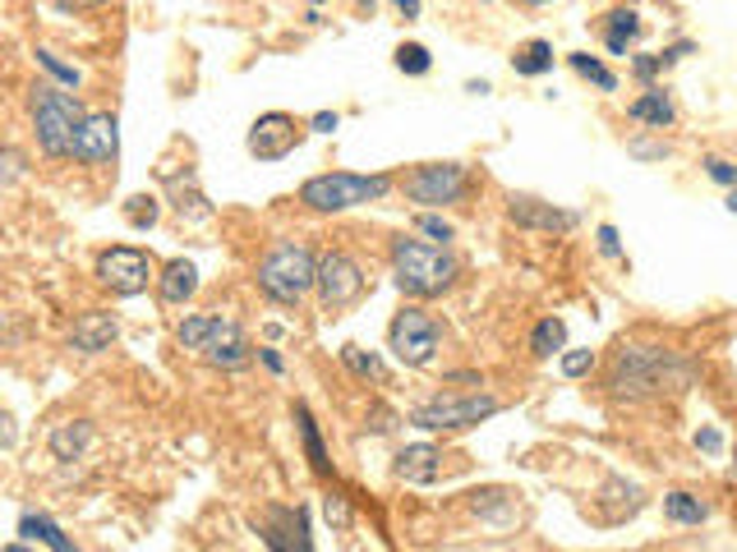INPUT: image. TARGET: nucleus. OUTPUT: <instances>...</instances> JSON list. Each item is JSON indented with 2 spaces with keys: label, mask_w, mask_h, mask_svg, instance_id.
Returning <instances> with one entry per match:
<instances>
[{
  "label": "nucleus",
  "mask_w": 737,
  "mask_h": 552,
  "mask_svg": "<svg viewBox=\"0 0 737 552\" xmlns=\"http://www.w3.org/2000/svg\"><path fill=\"white\" fill-rule=\"evenodd\" d=\"M19 438V428H14V415L10 410H0V451H10Z\"/></svg>",
  "instance_id": "obj_39"
},
{
  "label": "nucleus",
  "mask_w": 737,
  "mask_h": 552,
  "mask_svg": "<svg viewBox=\"0 0 737 552\" xmlns=\"http://www.w3.org/2000/svg\"><path fill=\"white\" fill-rule=\"evenodd\" d=\"M498 410H503L498 396H434V401L411 410V423L428 428V433H461V428L494 419Z\"/></svg>",
  "instance_id": "obj_7"
},
{
  "label": "nucleus",
  "mask_w": 737,
  "mask_h": 552,
  "mask_svg": "<svg viewBox=\"0 0 737 552\" xmlns=\"http://www.w3.org/2000/svg\"><path fill=\"white\" fill-rule=\"evenodd\" d=\"M175 341H180V350L199 355L203 364L222 368V374H240V368H250L259 359L244 327L235 318H218V314H190L175 327Z\"/></svg>",
  "instance_id": "obj_2"
},
{
  "label": "nucleus",
  "mask_w": 737,
  "mask_h": 552,
  "mask_svg": "<svg viewBox=\"0 0 737 552\" xmlns=\"http://www.w3.org/2000/svg\"><path fill=\"white\" fill-rule=\"evenodd\" d=\"M295 428H300V442H304V456H310V466H314V474H332V456H327V447H323V433H319V419H314V410L310 406H295Z\"/></svg>",
  "instance_id": "obj_20"
},
{
  "label": "nucleus",
  "mask_w": 737,
  "mask_h": 552,
  "mask_svg": "<svg viewBox=\"0 0 737 552\" xmlns=\"http://www.w3.org/2000/svg\"><path fill=\"white\" fill-rule=\"evenodd\" d=\"M700 166H705V175H710L715 184H724V190H737V166H733V162H724V157H705Z\"/></svg>",
  "instance_id": "obj_32"
},
{
  "label": "nucleus",
  "mask_w": 737,
  "mask_h": 552,
  "mask_svg": "<svg viewBox=\"0 0 737 552\" xmlns=\"http://www.w3.org/2000/svg\"><path fill=\"white\" fill-rule=\"evenodd\" d=\"M254 282H259V290H263L272 304H286V309H291V304H300L304 295L314 290V282H319V258L304 249L300 239H276L272 249L263 254Z\"/></svg>",
  "instance_id": "obj_5"
},
{
  "label": "nucleus",
  "mask_w": 737,
  "mask_h": 552,
  "mask_svg": "<svg viewBox=\"0 0 737 552\" xmlns=\"http://www.w3.org/2000/svg\"><path fill=\"white\" fill-rule=\"evenodd\" d=\"M640 38V14L636 10H613L608 14V28H604V42L613 55H627V42Z\"/></svg>",
  "instance_id": "obj_23"
},
{
  "label": "nucleus",
  "mask_w": 737,
  "mask_h": 552,
  "mask_svg": "<svg viewBox=\"0 0 737 552\" xmlns=\"http://www.w3.org/2000/svg\"><path fill=\"white\" fill-rule=\"evenodd\" d=\"M38 65H42L47 74H55V79L65 83V88H79V83H83V74H79L74 65H65V60H60L55 51H47V47H38Z\"/></svg>",
  "instance_id": "obj_30"
},
{
  "label": "nucleus",
  "mask_w": 737,
  "mask_h": 552,
  "mask_svg": "<svg viewBox=\"0 0 737 552\" xmlns=\"http://www.w3.org/2000/svg\"><path fill=\"white\" fill-rule=\"evenodd\" d=\"M438 341H443V331H438L434 314L415 309V304H406V309L396 314L392 327H387V350L396 355V364H406V368H428V364H434Z\"/></svg>",
  "instance_id": "obj_8"
},
{
  "label": "nucleus",
  "mask_w": 737,
  "mask_h": 552,
  "mask_svg": "<svg viewBox=\"0 0 737 552\" xmlns=\"http://www.w3.org/2000/svg\"><path fill=\"white\" fill-rule=\"evenodd\" d=\"M83 102L79 92H65L55 83H33L28 88V120H33V134H38V147L47 157H70V143H74V130L83 120Z\"/></svg>",
  "instance_id": "obj_4"
},
{
  "label": "nucleus",
  "mask_w": 737,
  "mask_h": 552,
  "mask_svg": "<svg viewBox=\"0 0 737 552\" xmlns=\"http://www.w3.org/2000/svg\"><path fill=\"white\" fill-rule=\"evenodd\" d=\"M512 70L516 74H526V79H539L553 70V47L548 42H526L516 55H512Z\"/></svg>",
  "instance_id": "obj_26"
},
{
  "label": "nucleus",
  "mask_w": 737,
  "mask_h": 552,
  "mask_svg": "<svg viewBox=\"0 0 737 552\" xmlns=\"http://www.w3.org/2000/svg\"><path fill=\"white\" fill-rule=\"evenodd\" d=\"M6 552H33V543H10Z\"/></svg>",
  "instance_id": "obj_44"
},
{
  "label": "nucleus",
  "mask_w": 737,
  "mask_h": 552,
  "mask_svg": "<svg viewBox=\"0 0 737 552\" xmlns=\"http://www.w3.org/2000/svg\"><path fill=\"white\" fill-rule=\"evenodd\" d=\"M304 139V125L295 115H286V111H267V115H259L254 120V130H250V157H259V162H282L286 152H295V143Z\"/></svg>",
  "instance_id": "obj_14"
},
{
  "label": "nucleus",
  "mask_w": 737,
  "mask_h": 552,
  "mask_svg": "<svg viewBox=\"0 0 737 552\" xmlns=\"http://www.w3.org/2000/svg\"><path fill=\"white\" fill-rule=\"evenodd\" d=\"M387 194H392V175H355V171H327L300 184V203L310 212H351Z\"/></svg>",
  "instance_id": "obj_6"
},
{
  "label": "nucleus",
  "mask_w": 737,
  "mask_h": 552,
  "mask_svg": "<svg viewBox=\"0 0 737 552\" xmlns=\"http://www.w3.org/2000/svg\"><path fill=\"white\" fill-rule=\"evenodd\" d=\"M632 152H636V157H664L668 147H664V143H640V139H636V143H632Z\"/></svg>",
  "instance_id": "obj_42"
},
{
  "label": "nucleus",
  "mask_w": 737,
  "mask_h": 552,
  "mask_svg": "<svg viewBox=\"0 0 737 552\" xmlns=\"http://www.w3.org/2000/svg\"><path fill=\"white\" fill-rule=\"evenodd\" d=\"M259 359H263V368H267V374H276V378H282V374H286V359H282V355H276L272 346H259Z\"/></svg>",
  "instance_id": "obj_41"
},
{
  "label": "nucleus",
  "mask_w": 737,
  "mask_h": 552,
  "mask_svg": "<svg viewBox=\"0 0 737 552\" xmlns=\"http://www.w3.org/2000/svg\"><path fill=\"white\" fill-rule=\"evenodd\" d=\"M342 359L355 368L360 378H378V382H383V359H378V355H364L360 346H346V350H342Z\"/></svg>",
  "instance_id": "obj_31"
},
{
  "label": "nucleus",
  "mask_w": 737,
  "mask_h": 552,
  "mask_svg": "<svg viewBox=\"0 0 737 552\" xmlns=\"http://www.w3.org/2000/svg\"><path fill=\"white\" fill-rule=\"evenodd\" d=\"M438 460L443 451L438 447H428V442H415V447H402L396 451V479H406V483H434L438 479Z\"/></svg>",
  "instance_id": "obj_17"
},
{
  "label": "nucleus",
  "mask_w": 737,
  "mask_h": 552,
  "mask_svg": "<svg viewBox=\"0 0 737 552\" xmlns=\"http://www.w3.org/2000/svg\"><path fill=\"white\" fill-rule=\"evenodd\" d=\"M428 65H434V55H428L420 42H406V47H396V70L402 74H428Z\"/></svg>",
  "instance_id": "obj_29"
},
{
  "label": "nucleus",
  "mask_w": 737,
  "mask_h": 552,
  "mask_svg": "<svg viewBox=\"0 0 737 552\" xmlns=\"http://www.w3.org/2000/svg\"><path fill=\"white\" fill-rule=\"evenodd\" d=\"M664 515L673 520V525H700V520L710 515V507L678 488V493H664Z\"/></svg>",
  "instance_id": "obj_25"
},
{
  "label": "nucleus",
  "mask_w": 737,
  "mask_h": 552,
  "mask_svg": "<svg viewBox=\"0 0 737 552\" xmlns=\"http://www.w3.org/2000/svg\"><path fill=\"white\" fill-rule=\"evenodd\" d=\"M659 70H664V55H636V79L650 83Z\"/></svg>",
  "instance_id": "obj_38"
},
{
  "label": "nucleus",
  "mask_w": 737,
  "mask_h": 552,
  "mask_svg": "<svg viewBox=\"0 0 737 552\" xmlns=\"http://www.w3.org/2000/svg\"><path fill=\"white\" fill-rule=\"evenodd\" d=\"M396 10H402L406 19H420V0H396Z\"/></svg>",
  "instance_id": "obj_43"
},
{
  "label": "nucleus",
  "mask_w": 737,
  "mask_h": 552,
  "mask_svg": "<svg viewBox=\"0 0 737 552\" xmlns=\"http://www.w3.org/2000/svg\"><path fill=\"white\" fill-rule=\"evenodd\" d=\"M590 368H595V350H567L563 355V374L567 378H586Z\"/></svg>",
  "instance_id": "obj_33"
},
{
  "label": "nucleus",
  "mask_w": 737,
  "mask_h": 552,
  "mask_svg": "<svg viewBox=\"0 0 737 552\" xmlns=\"http://www.w3.org/2000/svg\"><path fill=\"white\" fill-rule=\"evenodd\" d=\"M194 290H199V267H194V263L175 258V263L162 267V276H158V295H162V304H190Z\"/></svg>",
  "instance_id": "obj_19"
},
{
  "label": "nucleus",
  "mask_w": 737,
  "mask_h": 552,
  "mask_svg": "<svg viewBox=\"0 0 737 552\" xmlns=\"http://www.w3.org/2000/svg\"><path fill=\"white\" fill-rule=\"evenodd\" d=\"M420 231L428 235V239H438V244H447L456 231H452V222H443V217H434V212H424L420 217Z\"/></svg>",
  "instance_id": "obj_34"
},
{
  "label": "nucleus",
  "mask_w": 737,
  "mask_h": 552,
  "mask_svg": "<svg viewBox=\"0 0 737 552\" xmlns=\"http://www.w3.org/2000/svg\"><path fill=\"white\" fill-rule=\"evenodd\" d=\"M70 157L83 166H111L120 157V120L111 111H88L74 130Z\"/></svg>",
  "instance_id": "obj_12"
},
{
  "label": "nucleus",
  "mask_w": 737,
  "mask_h": 552,
  "mask_svg": "<svg viewBox=\"0 0 737 552\" xmlns=\"http://www.w3.org/2000/svg\"><path fill=\"white\" fill-rule=\"evenodd\" d=\"M88 447H92V423L88 419H70L51 433V456L55 460H79Z\"/></svg>",
  "instance_id": "obj_21"
},
{
  "label": "nucleus",
  "mask_w": 737,
  "mask_h": 552,
  "mask_svg": "<svg viewBox=\"0 0 737 552\" xmlns=\"http://www.w3.org/2000/svg\"><path fill=\"white\" fill-rule=\"evenodd\" d=\"M314 6H319V0H314Z\"/></svg>",
  "instance_id": "obj_48"
},
{
  "label": "nucleus",
  "mask_w": 737,
  "mask_h": 552,
  "mask_svg": "<svg viewBox=\"0 0 737 552\" xmlns=\"http://www.w3.org/2000/svg\"><path fill=\"white\" fill-rule=\"evenodd\" d=\"M336 125H342V115H336V111H319V115L310 120V130H314V134H332Z\"/></svg>",
  "instance_id": "obj_40"
},
{
  "label": "nucleus",
  "mask_w": 737,
  "mask_h": 552,
  "mask_svg": "<svg viewBox=\"0 0 737 552\" xmlns=\"http://www.w3.org/2000/svg\"><path fill=\"white\" fill-rule=\"evenodd\" d=\"M471 190V175L461 162H428V166H415L406 175V198L420 203V207H447V203H461Z\"/></svg>",
  "instance_id": "obj_9"
},
{
  "label": "nucleus",
  "mask_w": 737,
  "mask_h": 552,
  "mask_svg": "<svg viewBox=\"0 0 737 552\" xmlns=\"http://www.w3.org/2000/svg\"><path fill=\"white\" fill-rule=\"evenodd\" d=\"M98 282L111 290V295H143L148 282H158L152 276V258L143 249H134V244H115V249L98 254Z\"/></svg>",
  "instance_id": "obj_11"
},
{
  "label": "nucleus",
  "mask_w": 737,
  "mask_h": 552,
  "mask_svg": "<svg viewBox=\"0 0 737 552\" xmlns=\"http://www.w3.org/2000/svg\"><path fill=\"white\" fill-rule=\"evenodd\" d=\"M254 530L267 543V552H314L310 511H304V507H267L254 520Z\"/></svg>",
  "instance_id": "obj_13"
},
{
  "label": "nucleus",
  "mask_w": 737,
  "mask_h": 552,
  "mask_svg": "<svg viewBox=\"0 0 737 552\" xmlns=\"http://www.w3.org/2000/svg\"><path fill=\"white\" fill-rule=\"evenodd\" d=\"M323 507H327V520H332L336 530H351V507H346V498H327Z\"/></svg>",
  "instance_id": "obj_37"
},
{
  "label": "nucleus",
  "mask_w": 737,
  "mask_h": 552,
  "mask_svg": "<svg viewBox=\"0 0 737 552\" xmlns=\"http://www.w3.org/2000/svg\"><path fill=\"white\" fill-rule=\"evenodd\" d=\"M563 346H567V323L563 318H539L535 331H531V350L539 359H548V355H563Z\"/></svg>",
  "instance_id": "obj_24"
},
{
  "label": "nucleus",
  "mask_w": 737,
  "mask_h": 552,
  "mask_svg": "<svg viewBox=\"0 0 737 552\" xmlns=\"http://www.w3.org/2000/svg\"><path fill=\"white\" fill-rule=\"evenodd\" d=\"M567 60H572V70H576L580 79H590L595 88H604V92L618 88V74H613V70L604 65V60H595V55H586V51H572Z\"/></svg>",
  "instance_id": "obj_27"
},
{
  "label": "nucleus",
  "mask_w": 737,
  "mask_h": 552,
  "mask_svg": "<svg viewBox=\"0 0 737 552\" xmlns=\"http://www.w3.org/2000/svg\"><path fill=\"white\" fill-rule=\"evenodd\" d=\"M521 6H553V0H521Z\"/></svg>",
  "instance_id": "obj_47"
},
{
  "label": "nucleus",
  "mask_w": 737,
  "mask_h": 552,
  "mask_svg": "<svg viewBox=\"0 0 737 552\" xmlns=\"http://www.w3.org/2000/svg\"><path fill=\"white\" fill-rule=\"evenodd\" d=\"M19 543H42V548H51V552H79L74 539L60 530L51 515H38V511H23V515H19Z\"/></svg>",
  "instance_id": "obj_18"
},
{
  "label": "nucleus",
  "mask_w": 737,
  "mask_h": 552,
  "mask_svg": "<svg viewBox=\"0 0 737 552\" xmlns=\"http://www.w3.org/2000/svg\"><path fill=\"white\" fill-rule=\"evenodd\" d=\"M115 336H120V323H115L111 314H83V318L74 323V331H70V350H79V355H102V350H111Z\"/></svg>",
  "instance_id": "obj_16"
},
{
  "label": "nucleus",
  "mask_w": 737,
  "mask_h": 552,
  "mask_svg": "<svg viewBox=\"0 0 737 552\" xmlns=\"http://www.w3.org/2000/svg\"><path fill=\"white\" fill-rule=\"evenodd\" d=\"M627 115L640 120V125H655V130H668L673 120H678V111H673V102H668V92H659V88H650L645 98H636L627 106Z\"/></svg>",
  "instance_id": "obj_22"
},
{
  "label": "nucleus",
  "mask_w": 737,
  "mask_h": 552,
  "mask_svg": "<svg viewBox=\"0 0 737 552\" xmlns=\"http://www.w3.org/2000/svg\"><path fill=\"white\" fill-rule=\"evenodd\" d=\"M65 6H102V0H65Z\"/></svg>",
  "instance_id": "obj_45"
},
{
  "label": "nucleus",
  "mask_w": 737,
  "mask_h": 552,
  "mask_svg": "<svg viewBox=\"0 0 737 552\" xmlns=\"http://www.w3.org/2000/svg\"><path fill=\"white\" fill-rule=\"evenodd\" d=\"M696 451H705V456H719L724 451V433H719L715 423H705L700 433H696Z\"/></svg>",
  "instance_id": "obj_35"
},
{
  "label": "nucleus",
  "mask_w": 737,
  "mask_h": 552,
  "mask_svg": "<svg viewBox=\"0 0 737 552\" xmlns=\"http://www.w3.org/2000/svg\"><path fill=\"white\" fill-rule=\"evenodd\" d=\"M691 382V364L664 346H623L608 368L613 401H655L664 391H683Z\"/></svg>",
  "instance_id": "obj_1"
},
{
  "label": "nucleus",
  "mask_w": 737,
  "mask_h": 552,
  "mask_svg": "<svg viewBox=\"0 0 737 552\" xmlns=\"http://www.w3.org/2000/svg\"><path fill=\"white\" fill-rule=\"evenodd\" d=\"M364 286H368V276H364V267H360L351 254L332 249V254L319 258V282H314V290H319V299H323L327 314L351 309V304L364 295Z\"/></svg>",
  "instance_id": "obj_10"
},
{
  "label": "nucleus",
  "mask_w": 737,
  "mask_h": 552,
  "mask_svg": "<svg viewBox=\"0 0 737 552\" xmlns=\"http://www.w3.org/2000/svg\"><path fill=\"white\" fill-rule=\"evenodd\" d=\"M392 282L396 290H406L415 299H434L443 290H452L461 263L443 249V244H424V239H392Z\"/></svg>",
  "instance_id": "obj_3"
},
{
  "label": "nucleus",
  "mask_w": 737,
  "mask_h": 552,
  "mask_svg": "<svg viewBox=\"0 0 737 552\" xmlns=\"http://www.w3.org/2000/svg\"><path fill=\"white\" fill-rule=\"evenodd\" d=\"M728 212H733V217H737V190L728 194Z\"/></svg>",
  "instance_id": "obj_46"
},
{
  "label": "nucleus",
  "mask_w": 737,
  "mask_h": 552,
  "mask_svg": "<svg viewBox=\"0 0 737 552\" xmlns=\"http://www.w3.org/2000/svg\"><path fill=\"white\" fill-rule=\"evenodd\" d=\"M507 212H512L516 226H539V231H572L576 226V212H558L553 203H539V198H526V194H512Z\"/></svg>",
  "instance_id": "obj_15"
},
{
  "label": "nucleus",
  "mask_w": 737,
  "mask_h": 552,
  "mask_svg": "<svg viewBox=\"0 0 737 552\" xmlns=\"http://www.w3.org/2000/svg\"><path fill=\"white\" fill-rule=\"evenodd\" d=\"M158 217H162V207H158V198H152V194H134V198L125 203V222H130L134 231L158 226Z\"/></svg>",
  "instance_id": "obj_28"
},
{
  "label": "nucleus",
  "mask_w": 737,
  "mask_h": 552,
  "mask_svg": "<svg viewBox=\"0 0 737 552\" xmlns=\"http://www.w3.org/2000/svg\"><path fill=\"white\" fill-rule=\"evenodd\" d=\"M595 239H599V254L604 258H623V239H618V231H613V226H599Z\"/></svg>",
  "instance_id": "obj_36"
}]
</instances>
